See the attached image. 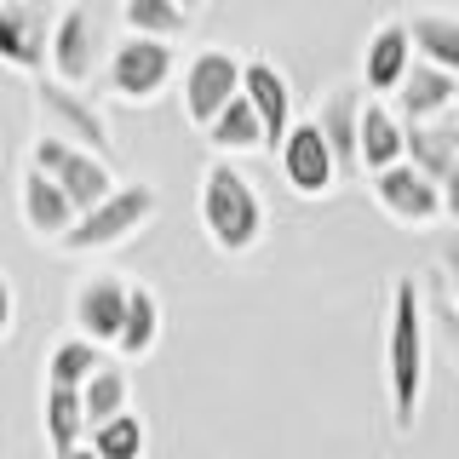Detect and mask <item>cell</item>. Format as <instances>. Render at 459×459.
<instances>
[{
	"label": "cell",
	"instance_id": "obj_1",
	"mask_svg": "<svg viewBox=\"0 0 459 459\" xmlns=\"http://www.w3.org/2000/svg\"><path fill=\"white\" fill-rule=\"evenodd\" d=\"M430 373L425 344V299L413 276H391V305H385V391H391V430L413 437Z\"/></svg>",
	"mask_w": 459,
	"mask_h": 459
},
{
	"label": "cell",
	"instance_id": "obj_2",
	"mask_svg": "<svg viewBox=\"0 0 459 459\" xmlns=\"http://www.w3.org/2000/svg\"><path fill=\"white\" fill-rule=\"evenodd\" d=\"M195 207H201V230H207L212 253L247 258L264 241V201H258L247 172H236L224 155H212L201 167V201Z\"/></svg>",
	"mask_w": 459,
	"mask_h": 459
},
{
	"label": "cell",
	"instance_id": "obj_3",
	"mask_svg": "<svg viewBox=\"0 0 459 459\" xmlns=\"http://www.w3.org/2000/svg\"><path fill=\"white\" fill-rule=\"evenodd\" d=\"M161 212V195H155V184H121L109 201H98L92 212H81V224L64 236V247L57 253H69V258H86V253H115V247H126V241L138 236V230H150V219Z\"/></svg>",
	"mask_w": 459,
	"mask_h": 459
},
{
	"label": "cell",
	"instance_id": "obj_4",
	"mask_svg": "<svg viewBox=\"0 0 459 459\" xmlns=\"http://www.w3.org/2000/svg\"><path fill=\"white\" fill-rule=\"evenodd\" d=\"M241 92H247V57H236L224 47H201L190 64H184L178 104H184V121H190L195 133H207Z\"/></svg>",
	"mask_w": 459,
	"mask_h": 459
},
{
	"label": "cell",
	"instance_id": "obj_5",
	"mask_svg": "<svg viewBox=\"0 0 459 459\" xmlns=\"http://www.w3.org/2000/svg\"><path fill=\"white\" fill-rule=\"evenodd\" d=\"M29 167L47 172L81 212H92L98 201H109L115 190H121V184H115V167L104 161V155L81 150V143H69V138H52V133H40L35 143H29Z\"/></svg>",
	"mask_w": 459,
	"mask_h": 459
},
{
	"label": "cell",
	"instance_id": "obj_6",
	"mask_svg": "<svg viewBox=\"0 0 459 459\" xmlns=\"http://www.w3.org/2000/svg\"><path fill=\"white\" fill-rule=\"evenodd\" d=\"M172 75H178V52L167 40H143V35H121L104 64V86L121 104H155L172 86Z\"/></svg>",
	"mask_w": 459,
	"mask_h": 459
},
{
	"label": "cell",
	"instance_id": "obj_7",
	"mask_svg": "<svg viewBox=\"0 0 459 459\" xmlns=\"http://www.w3.org/2000/svg\"><path fill=\"white\" fill-rule=\"evenodd\" d=\"M276 167H281V184L299 201H322V195H333L339 184H344L339 155H333V143H327V133H322V121H316V115L293 126V138L281 143Z\"/></svg>",
	"mask_w": 459,
	"mask_h": 459
},
{
	"label": "cell",
	"instance_id": "obj_8",
	"mask_svg": "<svg viewBox=\"0 0 459 459\" xmlns=\"http://www.w3.org/2000/svg\"><path fill=\"white\" fill-rule=\"evenodd\" d=\"M52 35L57 12L47 0H0V57L18 75H40L52 69Z\"/></svg>",
	"mask_w": 459,
	"mask_h": 459
},
{
	"label": "cell",
	"instance_id": "obj_9",
	"mask_svg": "<svg viewBox=\"0 0 459 459\" xmlns=\"http://www.w3.org/2000/svg\"><path fill=\"white\" fill-rule=\"evenodd\" d=\"M35 109H40V133L69 138V143H81V150H92V155H104V161H109V150H115L109 121H104V109H98V104H86L75 86L40 81L35 86Z\"/></svg>",
	"mask_w": 459,
	"mask_h": 459
},
{
	"label": "cell",
	"instance_id": "obj_10",
	"mask_svg": "<svg viewBox=\"0 0 459 459\" xmlns=\"http://www.w3.org/2000/svg\"><path fill=\"white\" fill-rule=\"evenodd\" d=\"M126 310H133V281L115 276V270H98V276H86L75 287V299H69V322H75L81 339L104 344L115 351L126 333Z\"/></svg>",
	"mask_w": 459,
	"mask_h": 459
},
{
	"label": "cell",
	"instance_id": "obj_11",
	"mask_svg": "<svg viewBox=\"0 0 459 459\" xmlns=\"http://www.w3.org/2000/svg\"><path fill=\"white\" fill-rule=\"evenodd\" d=\"M368 190L373 201H379V212L391 224L402 230H430V224H442L448 219V201H442V184L437 178H425L420 167H391V172H379V178H368Z\"/></svg>",
	"mask_w": 459,
	"mask_h": 459
},
{
	"label": "cell",
	"instance_id": "obj_12",
	"mask_svg": "<svg viewBox=\"0 0 459 459\" xmlns=\"http://www.w3.org/2000/svg\"><path fill=\"white\" fill-rule=\"evenodd\" d=\"M413 64H420V52H413V29L402 18H385L368 29V47H362V86L368 98H396L402 86H408Z\"/></svg>",
	"mask_w": 459,
	"mask_h": 459
},
{
	"label": "cell",
	"instance_id": "obj_13",
	"mask_svg": "<svg viewBox=\"0 0 459 459\" xmlns=\"http://www.w3.org/2000/svg\"><path fill=\"white\" fill-rule=\"evenodd\" d=\"M18 212H23V230H29V236H35V241H52V247H64V236L81 224V207L57 190L40 167H23L18 172Z\"/></svg>",
	"mask_w": 459,
	"mask_h": 459
},
{
	"label": "cell",
	"instance_id": "obj_14",
	"mask_svg": "<svg viewBox=\"0 0 459 459\" xmlns=\"http://www.w3.org/2000/svg\"><path fill=\"white\" fill-rule=\"evenodd\" d=\"M362 109H368V92H362V86H351V81L327 86V98L316 104V121H322L327 143H333L344 178L362 172Z\"/></svg>",
	"mask_w": 459,
	"mask_h": 459
},
{
	"label": "cell",
	"instance_id": "obj_15",
	"mask_svg": "<svg viewBox=\"0 0 459 459\" xmlns=\"http://www.w3.org/2000/svg\"><path fill=\"white\" fill-rule=\"evenodd\" d=\"M98 69V29H92V12L81 0H69L57 12V35H52V81L64 86H86Z\"/></svg>",
	"mask_w": 459,
	"mask_h": 459
},
{
	"label": "cell",
	"instance_id": "obj_16",
	"mask_svg": "<svg viewBox=\"0 0 459 459\" xmlns=\"http://www.w3.org/2000/svg\"><path fill=\"white\" fill-rule=\"evenodd\" d=\"M396 115L408 126H430V121H448V115H459V75H448V69H437V64H413V75L408 86L391 98Z\"/></svg>",
	"mask_w": 459,
	"mask_h": 459
},
{
	"label": "cell",
	"instance_id": "obj_17",
	"mask_svg": "<svg viewBox=\"0 0 459 459\" xmlns=\"http://www.w3.org/2000/svg\"><path fill=\"white\" fill-rule=\"evenodd\" d=\"M247 98H253L258 121H264V133H270V155H281V143L293 138V126H299L293 81H287L270 57H247Z\"/></svg>",
	"mask_w": 459,
	"mask_h": 459
},
{
	"label": "cell",
	"instance_id": "obj_18",
	"mask_svg": "<svg viewBox=\"0 0 459 459\" xmlns=\"http://www.w3.org/2000/svg\"><path fill=\"white\" fill-rule=\"evenodd\" d=\"M402 161H408V121L396 115V104L368 98V109H362V172L379 178V172H391Z\"/></svg>",
	"mask_w": 459,
	"mask_h": 459
},
{
	"label": "cell",
	"instance_id": "obj_19",
	"mask_svg": "<svg viewBox=\"0 0 459 459\" xmlns=\"http://www.w3.org/2000/svg\"><path fill=\"white\" fill-rule=\"evenodd\" d=\"M40 437H47L52 454H75L92 442V420H86V396L81 391H57L47 385L40 391Z\"/></svg>",
	"mask_w": 459,
	"mask_h": 459
},
{
	"label": "cell",
	"instance_id": "obj_20",
	"mask_svg": "<svg viewBox=\"0 0 459 459\" xmlns=\"http://www.w3.org/2000/svg\"><path fill=\"white\" fill-rule=\"evenodd\" d=\"M408 167H420L425 178L448 184V172L459 167V115L430 126H408Z\"/></svg>",
	"mask_w": 459,
	"mask_h": 459
},
{
	"label": "cell",
	"instance_id": "obj_21",
	"mask_svg": "<svg viewBox=\"0 0 459 459\" xmlns=\"http://www.w3.org/2000/svg\"><path fill=\"white\" fill-rule=\"evenodd\" d=\"M104 368H109L104 362V344L69 333V339H57L52 351H47V368H40V373H47V385H57V391H86Z\"/></svg>",
	"mask_w": 459,
	"mask_h": 459
},
{
	"label": "cell",
	"instance_id": "obj_22",
	"mask_svg": "<svg viewBox=\"0 0 459 459\" xmlns=\"http://www.w3.org/2000/svg\"><path fill=\"white\" fill-rule=\"evenodd\" d=\"M201 138H207V143H212V155H224V161H230V155L270 150V133H264V121H258V109H253V98H247V92H241L236 104H230Z\"/></svg>",
	"mask_w": 459,
	"mask_h": 459
},
{
	"label": "cell",
	"instance_id": "obj_23",
	"mask_svg": "<svg viewBox=\"0 0 459 459\" xmlns=\"http://www.w3.org/2000/svg\"><path fill=\"white\" fill-rule=\"evenodd\" d=\"M161 344V293L150 281H133V310H126V333L115 344L121 362H143V356Z\"/></svg>",
	"mask_w": 459,
	"mask_h": 459
},
{
	"label": "cell",
	"instance_id": "obj_24",
	"mask_svg": "<svg viewBox=\"0 0 459 459\" xmlns=\"http://www.w3.org/2000/svg\"><path fill=\"white\" fill-rule=\"evenodd\" d=\"M121 29L143 40H184L190 35V12L172 6V0H121Z\"/></svg>",
	"mask_w": 459,
	"mask_h": 459
},
{
	"label": "cell",
	"instance_id": "obj_25",
	"mask_svg": "<svg viewBox=\"0 0 459 459\" xmlns=\"http://www.w3.org/2000/svg\"><path fill=\"white\" fill-rule=\"evenodd\" d=\"M408 29H413V52H420L425 64L459 75V18L454 12H420Z\"/></svg>",
	"mask_w": 459,
	"mask_h": 459
},
{
	"label": "cell",
	"instance_id": "obj_26",
	"mask_svg": "<svg viewBox=\"0 0 459 459\" xmlns=\"http://www.w3.org/2000/svg\"><path fill=\"white\" fill-rule=\"evenodd\" d=\"M81 396H86V420H92V430L121 420V413H133V379H126V368H115V362L98 373Z\"/></svg>",
	"mask_w": 459,
	"mask_h": 459
},
{
	"label": "cell",
	"instance_id": "obj_27",
	"mask_svg": "<svg viewBox=\"0 0 459 459\" xmlns=\"http://www.w3.org/2000/svg\"><path fill=\"white\" fill-rule=\"evenodd\" d=\"M92 448L104 459H143V454H150V425H143L138 413H121V420H109V425L92 430Z\"/></svg>",
	"mask_w": 459,
	"mask_h": 459
},
{
	"label": "cell",
	"instance_id": "obj_28",
	"mask_svg": "<svg viewBox=\"0 0 459 459\" xmlns=\"http://www.w3.org/2000/svg\"><path fill=\"white\" fill-rule=\"evenodd\" d=\"M437 270H442V287H448V299H459V224L437 241Z\"/></svg>",
	"mask_w": 459,
	"mask_h": 459
},
{
	"label": "cell",
	"instance_id": "obj_29",
	"mask_svg": "<svg viewBox=\"0 0 459 459\" xmlns=\"http://www.w3.org/2000/svg\"><path fill=\"white\" fill-rule=\"evenodd\" d=\"M18 310H23V305H18V281L0 276V339H6V344L18 339Z\"/></svg>",
	"mask_w": 459,
	"mask_h": 459
},
{
	"label": "cell",
	"instance_id": "obj_30",
	"mask_svg": "<svg viewBox=\"0 0 459 459\" xmlns=\"http://www.w3.org/2000/svg\"><path fill=\"white\" fill-rule=\"evenodd\" d=\"M442 201H448V224H459V167L448 172V184H442Z\"/></svg>",
	"mask_w": 459,
	"mask_h": 459
},
{
	"label": "cell",
	"instance_id": "obj_31",
	"mask_svg": "<svg viewBox=\"0 0 459 459\" xmlns=\"http://www.w3.org/2000/svg\"><path fill=\"white\" fill-rule=\"evenodd\" d=\"M442 322H448V344H454V356H459V299L442 305Z\"/></svg>",
	"mask_w": 459,
	"mask_h": 459
},
{
	"label": "cell",
	"instance_id": "obj_32",
	"mask_svg": "<svg viewBox=\"0 0 459 459\" xmlns=\"http://www.w3.org/2000/svg\"><path fill=\"white\" fill-rule=\"evenodd\" d=\"M52 459H104V454H98L92 442H86V448H75V454H52Z\"/></svg>",
	"mask_w": 459,
	"mask_h": 459
},
{
	"label": "cell",
	"instance_id": "obj_33",
	"mask_svg": "<svg viewBox=\"0 0 459 459\" xmlns=\"http://www.w3.org/2000/svg\"><path fill=\"white\" fill-rule=\"evenodd\" d=\"M172 6H184V12H190V18H195V12L207 6V0H172Z\"/></svg>",
	"mask_w": 459,
	"mask_h": 459
}]
</instances>
